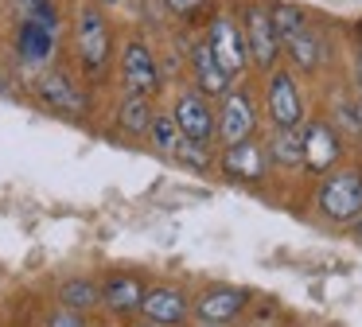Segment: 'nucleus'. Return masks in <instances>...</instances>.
I'll return each instance as SVG.
<instances>
[{
	"label": "nucleus",
	"mask_w": 362,
	"mask_h": 327,
	"mask_svg": "<svg viewBox=\"0 0 362 327\" xmlns=\"http://www.w3.org/2000/svg\"><path fill=\"white\" fill-rule=\"evenodd\" d=\"M273 16V28H276V39H281V51L292 59V67L300 70H315L323 62V39L308 28L304 12L292 4H273L269 8Z\"/></svg>",
	"instance_id": "f257e3e1"
},
{
	"label": "nucleus",
	"mask_w": 362,
	"mask_h": 327,
	"mask_svg": "<svg viewBox=\"0 0 362 327\" xmlns=\"http://www.w3.org/2000/svg\"><path fill=\"white\" fill-rule=\"evenodd\" d=\"M315 207L331 222H354L362 214V171L343 168V171L323 176L320 191H315Z\"/></svg>",
	"instance_id": "f03ea898"
},
{
	"label": "nucleus",
	"mask_w": 362,
	"mask_h": 327,
	"mask_svg": "<svg viewBox=\"0 0 362 327\" xmlns=\"http://www.w3.org/2000/svg\"><path fill=\"white\" fill-rule=\"evenodd\" d=\"M206 47H211L214 62L226 70L230 78L242 74L250 67V51H245V35H242V23L234 20L230 12H218L206 28Z\"/></svg>",
	"instance_id": "7ed1b4c3"
},
{
	"label": "nucleus",
	"mask_w": 362,
	"mask_h": 327,
	"mask_svg": "<svg viewBox=\"0 0 362 327\" xmlns=\"http://www.w3.org/2000/svg\"><path fill=\"white\" fill-rule=\"evenodd\" d=\"M265 105L273 129H300L304 125V93H300V82L292 70H269Z\"/></svg>",
	"instance_id": "20e7f679"
},
{
	"label": "nucleus",
	"mask_w": 362,
	"mask_h": 327,
	"mask_svg": "<svg viewBox=\"0 0 362 327\" xmlns=\"http://www.w3.org/2000/svg\"><path fill=\"white\" fill-rule=\"evenodd\" d=\"M242 35H245L250 62H257L265 74H269V70H276V59H281V39H276V28H273V16H269V8H261V4H250V8H245Z\"/></svg>",
	"instance_id": "39448f33"
},
{
	"label": "nucleus",
	"mask_w": 362,
	"mask_h": 327,
	"mask_svg": "<svg viewBox=\"0 0 362 327\" xmlns=\"http://www.w3.org/2000/svg\"><path fill=\"white\" fill-rule=\"evenodd\" d=\"M74 43H78V59L90 74L105 70L113 54V43H110V28H105V16L98 8H82L78 12V31H74Z\"/></svg>",
	"instance_id": "423d86ee"
},
{
	"label": "nucleus",
	"mask_w": 362,
	"mask_h": 327,
	"mask_svg": "<svg viewBox=\"0 0 362 327\" xmlns=\"http://www.w3.org/2000/svg\"><path fill=\"white\" fill-rule=\"evenodd\" d=\"M253 129H257L253 98L245 90H230L222 98V109L214 113V132L222 137V144H238V140H250Z\"/></svg>",
	"instance_id": "0eeeda50"
},
{
	"label": "nucleus",
	"mask_w": 362,
	"mask_h": 327,
	"mask_svg": "<svg viewBox=\"0 0 362 327\" xmlns=\"http://www.w3.org/2000/svg\"><path fill=\"white\" fill-rule=\"evenodd\" d=\"M245 304H250V292L245 288H234V285H211V288H203V292L195 296V316H199V323H218V327H226V323H234L238 316L245 311Z\"/></svg>",
	"instance_id": "6e6552de"
},
{
	"label": "nucleus",
	"mask_w": 362,
	"mask_h": 327,
	"mask_svg": "<svg viewBox=\"0 0 362 327\" xmlns=\"http://www.w3.org/2000/svg\"><path fill=\"white\" fill-rule=\"evenodd\" d=\"M172 117H175V129H180L183 140L211 144V137H214V109H211V98H203L199 90H195V93H180Z\"/></svg>",
	"instance_id": "1a4fd4ad"
},
{
	"label": "nucleus",
	"mask_w": 362,
	"mask_h": 327,
	"mask_svg": "<svg viewBox=\"0 0 362 327\" xmlns=\"http://www.w3.org/2000/svg\"><path fill=\"white\" fill-rule=\"evenodd\" d=\"M136 311H141L144 323H152V327H175L191 316V300L172 285H156V288H144V300Z\"/></svg>",
	"instance_id": "9d476101"
},
{
	"label": "nucleus",
	"mask_w": 362,
	"mask_h": 327,
	"mask_svg": "<svg viewBox=\"0 0 362 327\" xmlns=\"http://www.w3.org/2000/svg\"><path fill=\"white\" fill-rule=\"evenodd\" d=\"M121 78H125L129 93H144V98H152V93L160 90V67H156L152 51L141 43V39L125 43V51H121Z\"/></svg>",
	"instance_id": "9b49d317"
},
{
	"label": "nucleus",
	"mask_w": 362,
	"mask_h": 327,
	"mask_svg": "<svg viewBox=\"0 0 362 327\" xmlns=\"http://www.w3.org/2000/svg\"><path fill=\"white\" fill-rule=\"evenodd\" d=\"M222 171H226L230 179H242V183H257V179H265L269 171V152L265 144H257V140H238V144H226L222 148Z\"/></svg>",
	"instance_id": "f8f14e48"
},
{
	"label": "nucleus",
	"mask_w": 362,
	"mask_h": 327,
	"mask_svg": "<svg viewBox=\"0 0 362 327\" xmlns=\"http://www.w3.org/2000/svg\"><path fill=\"white\" fill-rule=\"evenodd\" d=\"M339 152H343V144H339V137L331 132V125H323V121L304 125V168L308 171L327 176L331 164L339 160Z\"/></svg>",
	"instance_id": "ddd939ff"
},
{
	"label": "nucleus",
	"mask_w": 362,
	"mask_h": 327,
	"mask_svg": "<svg viewBox=\"0 0 362 327\" xmlns=\"http://www.w3.org/2000/svg\"><path fill=\"white\" fill-rule=\"evenodd\" d=\"M191 74H195V86H199L203 98H226V93H230V74L214 62L206 39L191 47Z\"/></svg>",
	"instance_id": "4468645a"
},
{
	"label": "nucleus",
	"mask_w": 362,
	"mask_h": 327,
	"mask_svg": "<svg viewBox=\"0 0 362 327\" xmlns=\"http://www.w3.org/2000/svg\"><path fill=\"white\" fill-rule=\"evenodd\" d=\"M35 90H40V101H43V105L59 109V113H71V117H82V113H86V98H82L78 86H74L66 74H59V70L43 74Z\"/></svg>",
	"instance_id": "2eb2a0df"
},
{
	"label": "nucleus",
	"mask_w": 362,
	"mask_h": 327,
	"mask_svg": "<svg viewBox=\"0 0 362 327\" xmlns=\"http://www.w3.org/2000/svg\"><path fill=\"white\" fill-rule=\"evenodd\" d=\"M141 300H144V285H141V277H133V272H117V277H110L102 285V304L110 311H117V316L136 311Z\"/></svg>",
	"instance_id": "dca6fc26"
},
{
	"label": "nucleus",
	"mask_w": 362,
	"mask_h": 327,
	"mask_svg": "<svg viewBox=\"0 0 362 327\" xmlns=\"http://www.w3.org/2000/svg\"><path fill=\"white\" fill-rule=\"evenodd\" d=\"M265 152L281 168H304V125L300 129H276Z\"/></svg>",
	"instance_id": "f3484780"
},
{
	"label": "nucleus",
	"mask_w": 362,
	"mask_h": 327,
	"mask_svg": "<svg viewBox=\"0 0 362 327\" xmlns=\"http://www.w3.org/2000/svg\"><path fill=\"white\" fill-rule=\"evenodd\" d=\"M20 54H24L28 62H43L51 51H55V31H47L43 23H35L32 16L24 20V28H20Z\"/></svg>",
	"instance_id": "a211bd4d"
},
{
	"label": "nucleus",
	"mask_w": 362,
	"mask_h": 327,
	"mask_svg": "<svg viewBox=\"0 0 362 327\" xmlns=\"http://www.w3.org/2000/svg\"><path fill=\"white\" fill-rule=\"evenodd\" d=\"M117 125L129 132V137H144L152 125V101L144 98V93H129L125 101H121L117 109Z\"/></svg>",
	"instance_id": "6ab92c4d"
},
{
	"label": "nucleus",
	"mask_w": 362,
	"mask_h": 327,
	"mask_svg": "<svg viewBox=\"0 0 362 327\" xmlns=\"http://www.w3.org/2000/svg\"><path fill=\"white\" fill-rule=\"evenodd\" d=\"M59 300H63V308L82 311V316H86L90 308H98V304H102V288H98L94 280L74 277V280H66V285L59 288Z\"/></svg>",
	"instance_id": "aec40b11"
},
{
	"label": "nucleus",
	"mask_w": 362,
	"mask_h": 327,
	"mask_svg": "<svg viewBox=\"0 0 362 327\" xmlns=\"http://www.w3.org/2000/svg\"><path fill=\"white\" fill-rule=\"evenodd\" d=\"M148 137L160 152L172 156V148L180 144V129H175V117L172 113H152V125H148Z\"/></svg>",
	"instance_id": "412c9836"
},
{
	"label": "nucleus",
	"mask_w": 362,
	"mask_h": 327,
	"mask_svg": "<svg viewBox=\"0 0 362 327\" xmlns=\"http://www.w3.org/2000/svg\"><path fill=\"white\" fill-rule=\"evenodd\" d=\"M172 156L180 164H187V168H195V171H206L211 168V152H206V144H195V140H183L180 137V144L172 148Z\"/></svg>",
	"instance_id": "4be33fe9"
},
{
	"label": "nucleus",
	"mask_w": 362,
	"mask_h": 327,
	"mask_svg": "<svg viewBox=\"0 0 362 327\" xmlns=\"http://www.w3.org/2000/svg\"><path fill=\"white\" fill-rule=\"evenodd\" d=\"M47 327H86V316H82V311H71V308H59V311H51Z\"/></svg>",
	"instance_id": "5701e85b"
},
{
	"label": "nucleus",
	"mask_w": 362,
	"mask_h": 327,
	"mask_svg": "<svg viewBox=\"0 0 362 327\" xmlns=\"http://www.w3.org/2000/svg\"><path fill=\"white\" fill-rule=\"evenodd\" d=\"M164 4L172 8L175 16H183V20H191V16H199V12H203V4H206V0H164Z\"/></svg>",
	"instance_id": "b1692460"
},
{
	"label": "nucleus",
	"mask_w": 362,
	"mask_h": 327,
	"mask_svg": "<svg viewBox=\"0 0 362 327\" xmlns=\"http://www.w3.org/2000/svg\"><path fill=\"white\" fill-rule=\"evenodd\" d=\"M16 4H20V8H24V12H28V16H32V12H35V8H40V4H43V0H16Z\"/></svg>",
	"instance_id": "393cba45"
},
{
	"label": "nucleus",
	"mask_w": 362,
	"mask_h": 327,
	"mask_svg": "<svg viewBox=\"0 0 362 327\" xmlns=\"http://www.w3.org/2000/svg\"><path fill=\"white\" fill-rule=\"evenodd\" d=\"M351 226H354V238H358V241H362V214H358V218H354V222H351Z\"/></svg>",
	"instance_id": "a878e982"
},
{
	"label": "nucleus",
	"mask_w": 362,
	"mask_h": 327,
	"mask_svg": "<svg viewBox=\"0 0 362 327\" xmlns=\"http://www.w3.org/2000/svg\"><path fill=\"white\" fill-rule=\"evenodd\" d=\"M354 78H358V93H362V59H358V67H354Z\"/></svg>",
	"instance_id": "bb28decb"
},
{
	"label": "nucleus",
	"mask_w": 362,
	"mask_h": 327,
	"mask_svg": "<svg viewBox=\"0 0 362 327\" xmlns=\"http://www.w3.org/2000/svg\"><path fill=\"white\" fill-rule=\"evenodd\" d=\"M358 125H362V93H358Z\"/></svg>",
	"instance_id": "cd10ccee"
},
{
	"label": "nucleus",
	"mask_w": 362,
	"mask_h": 327,
	"mask_svg": "<svg viewBox=\"0 0 362 327\" xmlns=\"http://www.w3.org/2000/svg\"><path fill=\"white\" fill-rule=\"evenodd\" d=\"M199 327H218V323H199Z\"/></svg>",
	"instance_id": "c85d7f7f"
},
{
	"label": "nucleus",
	"mask_w": 362,
	"mask_h": 327,
	"mask_svg": "<svg viewBox=\"0 0 362 327\" xmlns=\"http://www.w3.org/2000/svg\"><path fill=\"white\" fill-rule=\"evenodd\" d=\"M102 4H117V0H102Z\"/></svg>",
	"instance_id": "c756f323"
},
{
	"label": "nucleus",
	"mask_w": 362,
	"mask_h": 327,
	"mask_svg": "<svg viewBox=\"0 0 362 327\" xmlns=\"http://www.w3.org/2000/svg\"><path fill=\"white\" fill-rule=\"evenodd\" d=\"M253 327H265V323H253ZM269 327H273V323H269Z\"/></svg>",
	"instance_id": "7c9ffc66"
},
{
	"label": "nucleus",
	"mask_w": 362,
	"mask_h": 327,
	"mask_svg": "<svg viewBox=\"0 0 362 327\" xmlns=\"http://www.w3.org/2000/svg\"><path fill=\"white\" fill-rule=\"evenodd\" d=\"M136 327H152V323H136Z\"/></svg>",
	"instance_id": "2f4dec72"
}]
</instances>
